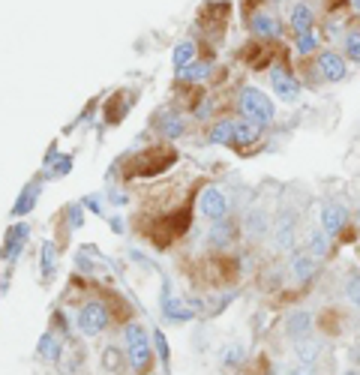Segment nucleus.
I'll return each mask as SVG.
<instances>
[{"instance_id":"nucleus-33","label":"nucleus","mask_w":360,"mask_h":375,"mask_svg":"<svg viewBox=\"0 0 360 375\" xmlns=\"http://www.w3.org/2000/svg\"><path fill=\"white\" fill-rule=\"evenodd\" d=\"M351 6H354V12H360V0H351Z\"/></svg>"},{"instance_id":"nucleus-17","label":"nucleus","mask_w":360,"mask_h":375,"mask_svg":"<svg viewBox=\"0 0 360 375\" xmlns=\"http://www.w3.org/2000/svg\"><path fill=\"white\" fill-rule=\"evenodd\" d=\"M208 139H210V144H228V142H235V120H220L210 129Z\"/></svg>"},{"instance_id":"nucleus-34","label":"nucleus","mask_w":360,"mask_h":375,"mask_svg":"<svg viewBox=\"0 0 360 375\" xmlns=\"http://www.w3.org/2000/svg\"><path fill=\"white\" fill-rule=\"evenodd\" d=\"M342 375H360V372H354V369H349V372H342Z\"/></svg>"},{"instance_id":"nucleus-22","label":"nucleus","mask_w":360,"mask_h":375,"mask_svg":"<svg viewBox=\"0 0 360 375\" xmlns=\"http://www.w3.org/2000/svg\"><path fill=\"white\" fill-rule=\"evenodd\" d=\"M228 241H231V225H228L225 219L213 222V231H210V243H213V246H225Z\"/></svg>"},{"instance_id":"nucleus-25","label":"nucleus","mask_w":360,"mask_h":375,"mask_svg":"<svg viewBox=\"0 0 360 375\" xmlns=\"http://www.w3.org/2000/svg\"><path fill=\"white\" fill-rule=\"evenodd\" d=\"M345 54H349V60H354V64H360V30L345 33Z\"/></svg>"},{"instance_id":"nucleus-28","label":"nucleus","mask_w":360,"mask_h":375,"mask_svg":"<svg viewBox=\"0 0 360 375\" xmlns=\"http://www.w3.org/2000/svg\"><path fill=\"white\" fill-rule=\"evenodd\" d=\"M51 270H55V246L45 243V246H43V273L48 277Z\"/></svg>"},{"instance_id":"nucleus-21","label":"nucleus","mask_w":360,"mask_h":375,"mask_svg":"<svg viewBox=\"0 0 360 375\" xmlns=\"http://www.w3.org/2000/svg\"><path fill=\"white\" fill-rule=\"evenodd\" d=\"M345 297H349L354 306H360V270H351L349 277H345Z\"/></svg>"},{"instance_id":"nucleus-9","label":"nucleus","mask_w":360,"mask_h":375,"mask_svg":"<svg viewBox=\"0 0 360 375\" xmlns=\"http://www.w3.org/2000/svg\"><path fill=\"white\" fill-rule=\"evenodd\" d=\"M345 207H339V204H325L321 207V231L325 234H337V231H342V225H345Z\"/></svg>"},{"instance_id":"nucleus-26","label":"nucleus","mask_w":360,"mask_h":375,"mask_svg":"<svg viewBox=\"0 0 360 375\" xmlns=\"http://www.w3.org/2000/svg\"><path fill=\"white\" fill-rule=\"evenodd\" d=\"M315 45H318L315 30H310V33H298V52H300V54H313V52H315Z\"/></svg>"},{"instance_id":"nucleus-29","label":"nucleus","mask_w":360,"mask_h":375,"mask_svg":"<svg viewBox=\"0 0 360 375\" xmlns=\"http://www.w3.org/2000/svg\"><path fill=\"white\" fill-rule=\"evenodd\" d=\"M264 229H267V219L255 210V217H249V234H264Z\"/></svg>"},{"instance_id":"nucleus-7","label":"nucleus","mask_w":360,"mask_h":375,"mask_svg":"<svg viewBox=\"0 0 360 375\" xmlns=\"http://www.w3.org/2000/svg\"><path fill=\"white\" fill-rule=\"evenodd\" d=\"M192 316H196V312L189 309V304L186 300H180V297H171V289L169 285H165L162 289V318L165 321H189Z\"/></svg>"},{"instance_id":"nucleus-19","label":"nucleus","mask_w":360,"mask_h":375,"mask_svg":"<svg viewBox=\"0 0 360 375\" xmlns=\"http://www.w3.org/2000/svg\"><path fill=\"white\" fill-rule=\"evenodd\" d=\"M192 54H196V45H192L189 40H186V42H180V45L174 48V57H171V60H174V67H177V69L189 67V64H192Z\"/></svg>"},{"instance_id":"nucleus-20","label":"nucleus","mask_w":360,"mask_h":375,"mask_svg":"<svg viewBox=\"0 0 360 375\" xmlns=\"http://www.w3.org/2000/svg\"><path fill=\"white\" fill-rule=\"evenodd\" d=\"M208 72H210L208 64H189L184 69H177V75H180V79H186V81H201V79H208Z\"/></svg>"},{"instance_id":"nucleus-12","label":"nucleus","mask_w":360,"mask_h":375,"mask_svg":"<svg viewBox=\"0 0 360 375\" xmlns=\"http://www.w3.org/2000/svg\"><path fill=\"white\" fill-rule=\"evenodd\" d=\"M249 28L259 33V36H279V21L274 18V16H267V12H255L252 16V21H249Z\"/></svg>"},{"instance_id":"nucleus-30","label":"nucleus","mask_w":360,"mask_h":375,"mask_svg":"<svg viewBox=\"0 0 360 375\" xmlns=\"http://www.w3.org/2000/svg\"><path fill=\"white\" fill-rule=\"evenodd\" d=\"M157 348H159V360L165 367H169V360H171V354H169V342H165V336L157 330Z\"/></svg>"},{"instance_id":"nucleus-32","label":"nucleus","mask_w":360,"mask_h":375,"mask_svg":"<svg viewBox=\"0 0 360 375\" xmlns=\"http://www.w3.org/2000/svg\"><path fill=\"white\" fill-rule=\"evenodd\" d=\"M274 375H300V369L298 367H276Z\"/></svg>"},{"instance_id":"nucleus-10","label":"nucleus","mask_w":360,"mask_h":375,"mask_svg":"<svg viewBox=\"0 0 360 375\" xmlns=\"http://www.w3.org/2000/svg\"><path fill=\"white\" fill-rule=\"evenodd\" d=\"M28 234H30L28 225H16V229H9V234H6V246H4V255H6V258H18L21 246L28 243Z\"/></svg>"},{"instance_id":"nucleus-16","label":"nucleus","mask_w":360,"mask_h":375,"mask_svg":"<svg viewBox=\"0 0 360 375\" xmlns=\"http://www.w3.org/2000/svg\"><path fill=\"white\" fill-rule=\"evenodd\" d=\"M291 28L298 33H310L313 30V9L306 4H298L291 9Z\"/></svg>"},{"instance_id":"nucleus-24","label":"nucleus","mask_w":360,"mask_h":375,"mask_svg":"<svg viewBox=\"0 0 360 375\" xmlns=\"http://www.w3.org/2000/svg\"><path fill=\"white\" fill-rule=\"evenodd\" d=\"M243 354H247V352H243V345L225 348V352H223V367H225V369H237V367L243 364Z\"/></svg>"},{"instance_id":"nucleus-15","label":"nucleus","mask_w":360,"mask_h":375,"mask_svg":"<svg viewBox=\"0 0 360 375\" xmlns=\"http://www.w3.org/2000/svg\"><path fill=\"white\" fill-rule=\"evenodd\" d=\"M36 352H40V357L45 360H60L63 357V345L55 333H43V340L36 342Z\"/></svg>"},{"instance_id":"nucleus-2","label":"nucleus","mask_w":360,"mask_h":375,"mask_svg":"<svg viewBox=\"0 0 360 375\" xmlns=\"http://www.w3.org/2000/svg\"><path fill=\"white\" fill-rule=\"evenodd\" d=\"M123 340H126V352H130V364L133 369H145L150 364V342H147V333L138 328V324H130L123 330Z\"/></svg>"},{"instance_id":"nucleus-8","label":"nucleus","mask_w":360,"mask_h":375,"mask_svg":"<svg viewBox=\"0 0 360 375\" xmlns=\"http://www.w3.org/2000/svg\"><path fill=\"white\" fill-rule=\"evenodd\" d=\"M310 330H313V316L306 309H294L291 316L286 318V333L291 336V340L303 342L306 336H310Z\"/></svg>"},{"instance_id":"nucleus-5","label":"nucleus","mask_w":360,"mask_h":375,"mask_svg":"<svg viewBox=\"0 0 360 375\" xmlns=\"http://www.w3.org/2000/svg\"><path fill=\"white\" fill-rule=\"evenodd\" d=\"M318 72L325 81H342L345 75H349V67H345V57L337 54V52H321L318 54Z\"/></svg>"},{"instance_id":"nucleus-18","label":"nucleus","mask_w":360,"mask_h":375,"mask_svg":"<svg viewBox=\"0 0 360 375\" xmlns=\"http://www.w3.org/2000/svg\"><path fill=\"white\" fill-rule=\"evenodd\" d=\"M36 198H40V183H30L28 190H24V195L16 202V207H12V214L21 217V214H28V210L36 204Z\"/></svg>"},{"instance_id":"nucleus-27","label":"nucleus","mask_w":360,"mask_h":375,"mask_svg":"<svg viewBox=\"0 0 360 375\" xmlns=\"http://www.w3.org/2000/svg\"><path fill=\"white\" fill-rule=\"evenodd\" d=\"M162 129H165V135H169V139H177V135L184 132V120H180V117H169V120L162 123Z\"/></svg>"},{"instance_id":"nucleus-1","label":"nucleus","mask_w":360,"mask_h":375,"mask_svg":"<svg viewBox=\"0 0 360 375\" xmlns=\"http://www.w3.org/2000/svg\"><path fill=\"white\" fill-rule=\"evenodd\" d=\"M240 111L243 117L259 123V127H267L274 120V103L259 91V87H243L240 91Z\"/></svg>"},{"instance_id":"nucleus-11","label":"nucleus","mask_w":360,"mask_h":375,"mask_svg":"<svg viewBox=\"0 0 360 375\" xmlns=\"http://www.w3.org/2000/svg\"><path fill=\"white\" fill-rule=\"evenodd\" d=\"M315 270H318V265L310 255H300V253L291 255V273H294V279H298V282H310L315 277Z\"/></svg>"},{"instance_id":"nucleus-14","label":"nucleus","mask_w":360,"mask_h":375,"mask_svg":"<svg viewBox=\"0 0 360 375\" xmlns=\"http://www.w3.org/2000/svg\"><path fill=\"white\" fill-rule=\"evenodd\" d=\"M276 249H291L294 246V219L286 214V217H279L276 222Z\"/></svg>"},{"instance_id":"nucleus-23","label":"nucleus","mask_w":360,"mask_h":375,"mask_svg":"<svg viewBox=\"0 0 360 375\" xmlns=\"http://www.w3.org/2000/svg\"><path fill=\"white\" fill-rule=\"evenodd\" d=\"M327 234L325 231H313L310 234V253H313V258H325L327 255Z\"/></svg>"},{"instance_id":"nucleus-4","label":"nucleus","mask_w":360,"mask_h":375,"mask_svg":"<svg viewBox=\"0 0 360 375\" xmlns=\"http://www.w3.org/2000/svg\"><path fill=\"white\" fill-rule=\"evenodd\" d=\"M198 210H201V217H208L210 222L225 219V210H228L225 195L216 190V186H208V190H201V195H198Z\"/></svg>"},{"instance_id":"nucleus-6","label":"nucleus","mask_w":360,"mask_h":375,"mask_svg":"<svg viewBox=\"0 0 360 375\" xmlns=\"http://www.w3.org/2000/svg\"><path fill=\"white\" fill-rule=\"evenodd\" d=\"M270 81H274V91H276V96L282 99V103H298V99H300V81H294L286 69L274 67Z\"/></svg>"},{"instance_id":"nucleus-13","label":"nucleus","mask_w":360,"mask_h":375,"mask_svg":"<svg viewBox=\"0 0 360 375\" xmlns=\"http://www.w3.org/2000/svg\"><path fill=\"white\" fill-rule=\"evenodd\" d=\"M259 135H261V127L259 123H252V120H235V142L237 144H252V142H259Z\"/></svg>"},{"instance_id":"nucleus-3","label":"nucleus","mask_w":360,"mask_h":375,"mask_svg":"<svg viewBox=\"0 0 360 375\" xmlns=\"http://www.w3.org/2000/svg\"><path fill=\"white\" fill-rule=\"evenodd\" d=\"M79 330L84 333V336H96V333H102L108 328V309L102 306V304H84L81 309H79Z\"/></svg>"},{"instance_id":"nucleus-31","label":"nucleus","mask_w":360,"mask_h":375,"mask_svg":"<svg viewBox=\"0 0 360 375\" xmlns=\"http://www.w3.org/2000/svg\"><path fill=\"white\" fill-rule=\"evenodd\" d=\"M106 360H102V364H106V369H118V352H114V348H106V354H102Z\"/></svg>"}]
</instances>
